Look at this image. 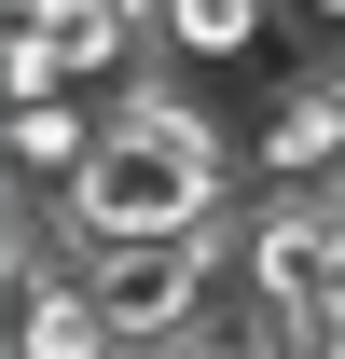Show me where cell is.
<instances>
[{
    "mask_svg": "<svg viewBox=\"0 0 345 359\" xmlns=\"http://www.w3.org/2000/svg\"><path fill=\"white\" fill-rule=\"evenodd\" d=\"M208 276H221V222H194V235H111V249H83V290L125 318V346H180V332H194V304H208Z\"/></svg>",
    "mask_w": 345,
    "mask_h": 359,
    "instance_id": "obj_2",
    "label": "cell"
},
{
    "mask_svg": "<svg viewBox=\"0 0 345 359\" xmlns=\"http://www.w3.org/2000/svg\"><path fill=\"white\" fill-rule=\"evenodd\" d=\"M304 14H345V0H304Z\"/></svg>",
    "mask_w": 345,
    "mask_h": 359,
    "instance_id": "obj_8",
    "label": "cell"
},
{
    "mask_svg": "<svg viewBox=\"0 0 345 359\" xmlns=\"http://www.w3.org/2000/svg\"><path fill=\"white\" fill-rule=\"evenodd\" d=\"M14 359H138V346H125V318L69 276V290H28L14 304Z\"/></svg>",
    "mask_w": 345,
    "mask_h": 359,
    "instance_id": "obj_4",
    "label": "cell"
},
{
    "mask_svg": "<svg viewBox=\"0 0 345 359\" xmlns=\"http://www.w3.org/2000/svg\"><path fill=\"white\" fill-rule=\"evenodd\" d=\"M249 166L276 180V194H304V180H332V166H345V97L318 83V69H304V83L276 97V111H262V138H249Z\"/></svg>",
    "mask_w": 345,
    "mask_h": 359,
    "instance_id": "obj_3",
    "label": "cell"
},
{
    "mask_svg": "<svg viewBox=\"0 0 345 359\" xmlns=\"http://www.w3.org/2000/svg\"><path fill=\"white\" fill-rule=\"evenodd\" d=\"M318 359H345V346H318Z\"/></svg>",
    "mask_w": 345,
    "mask_h": 359,
    "instance_id": "obj_9",
    "label": "cell"
},
{
    "mask_svg": "<svg viewBox=\"0 0 345 359\" xmlns=\"http://www.w3.org/2000/svg\"><path fill=\"white\" fill-rule=\"evenodd\" d=\"M276 346H290V332L249 318V332H180V346H152V359H276Z\"/></svg>",
    "mask_w": 345,
    "mask_h": 359,
    "instance_id": "obj_7",
    "label": "cell"
},
{
    "mask_svg": "<svg viewBox=\"0 0 345 359\" xmlns=\"http://www.w3.org/2000/svg\"><path fill=\"white\" fill-rule=\"evenodd\" d=\"M221 166H235V138L180 83H125L97 111L83 180H55V222L83 249H111V235H194V222H221Z\"/></svg>",
    "mask_w": 345,
    "mask_h": 359,
    "instance_id": "obj_1",
    "label": "cell"
},
{
    "mask_svg": "<svg viewBox=\"0 0 345 359\" xmlns=\"http://www.w3.org/2000/svg\"><path fill=\"white\" fill-rule=\"evenodd\" d=\"M97 125L69 111V97H14V180H83Z\"/></svg>",
    "mask_w": 345,
    "mask_h": 359,
    "instance_id": "obj_6",
    "label": "cell"
},
{
    "mask_svg": "<svg viewBox=\"0 0 345 359\" xmlns=\"http://www.w3.org/2000/svg\"><path fill=\"white\" fill-rule=\"evenodd\" d=\"M262 28H276V0H166V42H180V55H208V69L262 55Z\"/></svg>",
    "mask_w": 345,
    "mask_h": 359,
    "instance_id": "obj_5",
    "label": "cell"
}]
</instances>
